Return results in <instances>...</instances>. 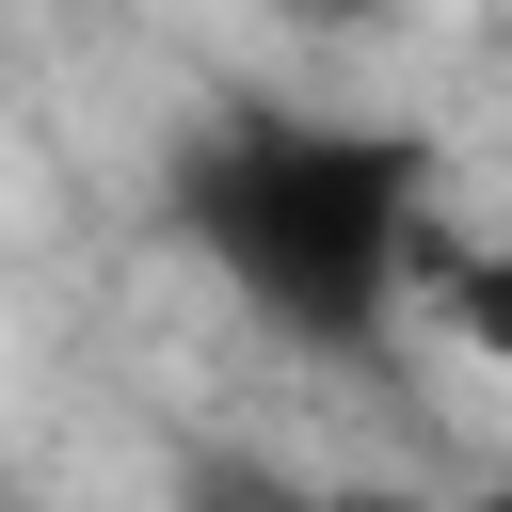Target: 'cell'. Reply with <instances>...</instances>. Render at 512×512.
Masks as SVG:
<instances>
[{"label":"cell","mask_w":512,"mask_h":512,"mask_svg":"<svg viewBox=\"0 0 512 512\" xmlns=\"http://www.w3.org/2000/svg\"><path fill=\"white\" fill-rule=\"evenodd\" d=\"M160 224L208 256V288L256 336L352 368L416 320V256L448 240V160L384 112H272L256 96L160 160Z\"/></svg>","instance_id":"cell-1"},{"label":"cell","mask_w":512,"mask_h":512,"mask_svg":"<svg viewBox=\"0 0 512 512\" xmlns=\"http://www.w3.org/2000/svg\"><path fill=\"white\" fill-rule=\"evenodd\" d=\"M416 304L512 384V240H432V256H416Z\"/></svg>","instance_id":"cell-2"}]
</instances>
